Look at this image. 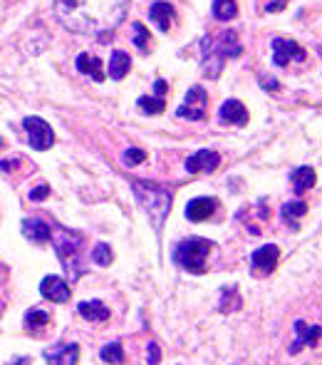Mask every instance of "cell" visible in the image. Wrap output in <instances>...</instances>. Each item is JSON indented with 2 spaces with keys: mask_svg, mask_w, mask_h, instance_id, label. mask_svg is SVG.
<instances>
[{
  "mask_svg": "<svg viewBox=\"0 0 322 365\" xmlns=\"http://www.w3.org/2000/svg\"><path fill=\"white\" fill-rule=\"evenodd\" d=\"M77 311H79V316L87 320H107L109 318V309L99 301H82L77 306Z\"/></svg>",
  "mask_w": 322,
  "mask_h": 365,
  "instance_id": "44dd1931",
  "label": "cell"
},
{
  "mask_svg": "<svg viewBox=\"0 0 322 365\" xmlns=\"http://www.w3.org/2000/svg\"><path fill=\"white\" fill-rule=\"evenodd\" d=\"M149 17L159 25L161 33H166V30L171 28V20H174V6H171V3H164V0H159V3H154V6L149 8Z\"/></svg>",
  "mask_w": 322,
  "mask_h": 365,
  "instance_id": "e0dca14e",
  "label": "cell"
},
{
  "mask_svg": "<svg viewBox=\"0 0 322 365\" xmlns=\"http://www.w3.org/2000/svg\"><path fill=\"white\" fill-rule=\"evenodd\" d=\"M295 341L293 345H290V353H300V350L305 348V345H315L317 341L322 338V328H317V325H310L305 323V320H298L295 323Z\"/></svg>",
  "mask_w": 322,
  "mask_h": 365,
  "instance_id": "7c38bea8",
  "label": "cell"
},
{
  "mask_svg": "<svg viewBox=\"0 0 322 365\" xmlns=\"http://www.w3.org/2000/svg\"><path fill=\"white\" fill-rule=\"evenodd\" d=\"M206 90L204 87H191V90L186 92V100H184V104H181L179 109H176V117H181V120H191V122H198L206 117Z\"/></svg>",
  "mask_w": 322,
  "mask_h": 365,
  "instance_id": "52a82bcc",
  "label": "cell"
},
{
  "mask_svg": "<svg viewBox=\"0 0 322 365\" xmlns=\"http://www.w3.org/2000/svg\"><path fill=\"white\" fill-rule=\"evenodd\" d=\"M129 0H55L57 20L70 33L102 38L117 28L127 15Z\"/></svg>",
  "mask_w": 322,
  "mask_h": 365,
  "instance_id": "6da1fadb",
  "label": "cell"
},
{
  "mask_svg": "<svg viewBox=\"0 0 322 365\" xmlns=\"http://www.w3.org/2000/svg\"><path fill=\"white\" fill-rule=\"evenodd\" d=\"M79 345L77 343H65V345H52L45 350L47 365H77Z\"/></svg>",
  "mask_w": 322,
  "mask_h": 365,
  "instance_id": "4fadbf2b",
  "label": "cell"
},
{
  "mask_svg": "<svg viewBox=\"0 0 322 365\" xmlns=\"http://www.w3.org/2000/svg\"><path fill=\"white\" fill-rule=\"evenodd\" d=\"M290 60L303 63V60H305V50H303L298 42L288 40V38H275V40H273V65H275V68H285Z\"/></svg>",
  "mask_w": 322,
  "mask_h": 365,
  "instance_id": "ba28073f",
  "label": "cell"
},
{
  "mask_svg": "<svg viewBox=\"0 0 322 365\" xmlns=\"http://www.w3.org/2000/svg\"><path fill=\"white\" fill-rule=\"evenodd\" d=\"M241 309V296L233 286H226L223 291H220V311L223 313H231V311H238Z\"/></svg>",
  "mask_w": 322,
  "mask_h": 365,
  "instance_id": "cb8c5ba5",
  "label": "cell"
},
{
  "mask_svg": "<svg viewBox=\"0 0 322 365\" xmlns=\"http://www.w3.org/2000/svg\"><path fill=\"white\" fill-rule=\"evenodd\" d=\"M92 258H95L97 266H109V263L114 261V254L112 249H109V244H97L95 249H92Z\"/></svg>",
  "mask_w": 322,
  "mask_h": 365,
  "instance_id": "4316f807",
  "label": "cell"
},
{
  "mask_svg": "<svg viewBox=\"0 0 322 365\" xmlns=\"http://www.w3.org/2000/svg\"><path fill=\"white\" fill-rule=\"evenodd\" d=\"M77 70L82 75H90L95 82H102L104 80V70H102V60L99 57H92L87 55V52H82V55L77 57Z\"/></svg>",
  "mask_w": 322,
  "mask_h": 365,
  "instance_id": "ac0fdd59",
  "label": "cell"
},
{
  "mask_svg": "<svg viewBox=\"0 0 322 365\" xmlns=\"http://www.w3.org/2000/svg\"><path fill=\"white\" fill-rule=\"evenodd\" d=\"M307 214V204L305 201H288V204L283 206V211H280V219H283L285 224H288L290 228H295L298 231L300 228V219Z\"/></svg>",
  "mask_w": 322,
  "mask_h": 365,
  "instance_id": "d6986e66",
  "label": "cell"
},
{
  "mask_svg": "<svg viewBox=\"0 0 322 365\" xmlns=\"http://www.w3.org/2000/svg\"><path fill=\"white\" fill-rule=\"evenodd\" d=\"M122 160H124L127 166H134V164H142V162L147 160V155H144L142 149H127Z\"/></svg>",
  "mask_w": 322,
  "mask_h": 365,
  "instance_id": "f546056e",
  "label": "cell"
},
{
  "mask_svg": "<svg viewBox=\"0 0 322 365\" xmlns=\"http://www.w3.org/2000/svg\"><path fill=\"white\" fill-rule=\"evenodd\" d=\"M283 8H285V0H271L266 10L268 13H277V10H283Z\"/></svg>",
  "mask_w": 322,
  "mask_h": 365,
  "instance_id": "836d02e7",
  "label": "cell"
},
{
  "mask_svg": "<svg viewBox=\"0 0 322 365\" xmlns=\"http://www.w3.org/2000/svg\"><path fill=\"white\" fill-rule=\"evenodd\" d=\"M154 92H156V95H166V80L154 82Z\"/></svg>",
  "mask_w": 322,
  "mask_h": 365,
  "instance_id": "d590c367",
  "label": "cell"
},
{
  "mask_svg": "<svg viewBox=\"0 0 322 365\" xmlns=\"http://www.w3.org/2000/svg\"><path fill=\"white\" fill-rule=\"evenodd\" d=\"M159 360H161V350H159V345H156V343H149L147 363H149V365H159Z\"/></svg>",
  "mask_w": 322,
  "mask_h": 365,
  "instance_id": "4dcf8cb0",
  "label": "cell"
},
{
  "mask_svg": "<svg viewBox=\"0 0 322 365\" xmlns=\"http://www.w3.org/2000/svg\"><path fill=\"white\" fill-rule=\"evenodd\" d=\"M216 206H218V201L211 199V196H198V199H191L186 204V219L188 222H206V219L214 217Z\"/></svg>",
  "mask_w": 322,
  "mask_h": 365,
  "instance_id": "9a60e30c",
  "label": "cell"
},
{
  "mask_svg": "<svg viewBox=\"0 0 322 365\" xmlns=\"http://www.w3.org/2000/svg\"><path fill=\"white\" fill-rule=\"evenodd\" d=\"M82 236L70 231V228H57L55 234V251L60 256V261L65 263V271H67L70 279H79L85 274L82 268Z\"/></svg>",
  "mask_w": 322,
  "mask_h": 365,
  "instance_id": "5b68a950",
  "label": "cell"
},
{
  "mask_svg": "<svg viewBox=\"0 0 322 365\" xmlns=\"http://www.w3.org/2000/svg\"><path fill=\"white\" fill-rule=\"evenodd\" d=\"M250 114L245 109L243 102H238V100H226L223 107H220V122H226V125H233V127H243L248 125Z\"/></svg>",
  "mask_w": 322,
  "mask_h": 365,
  "instance_id": "5bb4252c",
  "label": "cell"
},
{
  "mask_svg": "<svg viewBox=\"0 0 322 365\" xmlns=\"http://www.w3.org/2000/svg\"><path fill=\"white\" fill-rule=\"evenodd\" d=\"M40 293L52 303H65L72 296L67 281H63L60 276H45V279L40 281Z\"/></svg>",
  "mask_w": 322,
  "mask_h": 365,
  "instance_id": "30bf717a",
  "label": "cell"
},
{
  "mask_svg": "<svg viewBox=\"0 0 322 365\" xmlns=\"http://www.w3.org/2000/svg\"><path fill=\"white\" fill-rule=\"evenodd\" d=\"M3 144H6V142H3V139H0V149H3Z\"/></svg>",
  "mask_w": 322,
  "mask_h": 365,
  "instance_id": "74e56055",
  "label": "cell"
},
{
  "mask_svg": "<svg viewBox=\"0 0 322 365\" xmlns=\"http://www.w3.org/2000/svg\"><path fill=\"white\" fill-rule=\"evenodd\" d=\"M23 234L25 239L35 241V244H42V241H50L52 239V231L42 219H25L23 222Z\"/></svg>",
  "mask_w": 322,
  "mask_h": 365,
  "instance_id": "2e32d148",
  "label": "cell"
},
{
  "mask_svg": "<svg viewBox=\"0 0 322 365\" xmlns=\"http://www.w3.org/2000/svg\"><path fill=\"white\" fill-rule=\"evenodd\" d=\"M131 192H134L136 201L142 204V209L149 214L154 228L161 231V226H164L166 217H169V209H171L169 192H166L164 187H159V184H149V182H134L131 184Z\"/></svg>",
  "mask_w": 322,
  "mask_h": 365,
  "instance_id": "7a4b0ae2",
  "label": "cell"
},
{
  "mask_svg": "<svg viewBox=\"0 0 322 365\" xmlns=\"http://www.w3.org/2000/svg\"><path fill=\"white\" fill-rule=\"evenodd\" d=\"M99 358L104 360V363H124V350H122V343H109V345H104L102 353H99Z\"/></svg>",
  "mask_w": 322,
  "mask_h": 365,
  "instance_id": "484cf974",
  "label": "cell"
},
{
  "mask_svg": "<svg viewBox=\"0 0 322 365\" xmlns=\"http://www.w3.org/2000/svg\"><path fill=\"white\" fill-rule=\"evenodd\" d=\"M129 68H131L129 55L122 52V50H114L112 60H109V77H112V80H124L127 72H129Z\"/></svg>",
  "mask_w": 322,
  "mask_h": 365,
  "instance_id": "ffe728a7",
  "label": "cell"
},
{
  "mask_svg": "<svg viewBox=\"0 0 322 365\" xmlns=\"http://www.w3.org/2000/svg\"><path fill=\"white\" fill-rule=\"evenodd\" d=\"M17 164H20V162H17V160H6V162H0V171H13Z\"/></svg>",
  "mask_w": 322,
  "mask_h": 365,
  "instance_id": "e575fe53",
  "label": "cell"
},
{
  "mask_svg": "<svg viewBox=\"0 0 322 365\" xmlns=\"http://www.w3.org/2000/svg\"><path fill=\"white\" fill-rule=\"evenodd\" d=\"M241 42H238L236 33H223L220 38H206L204 40V72L209 77H218L223 63L228 57H238L241 55Z\"/></svg>",
  "mask_w": 322,
  "mask_h": 365,
  "instance_id": "3957f363",
  "label": "cell"
},
{
  "mask_svg": "<svg viewBox=\"0 0 322 365\" xmlns=\"http://www.w3.org/2000/svg\"><path fill=\"white\" fill-rule=\"evenodd\" d=\"M134 45L142 52H149V30L142 23H134Z\"/></svg>",
  "mask_w": 322,
  "mask_h": 365,
  "instance_id": "f1b7e54d",
  "label": "cell"
},
{
  "mask_svg": "<svg viewBox=\"0 0 322 365\" xmlns=\"http://www.w3.org/2000/svg\"><path fill=\"white\" fill-rule=\"evenodd\" d=\"M30 360L28 358H17V360H13V363H8V365H28Z\"/></svg>",
  "mask_w": 322,
  "mask_h": 365,
  "instance_id": "8d00e7d4",
  "label": "cell"
},
{
  "mask_svg": "<svg viewBox=\"0 0 322 365\" xmlns=\"http://www.w3.org/2000/svg\"><path fill=\"white\" fill-rule=\"evenodd\" d=\"M238 15L236 0H214V17L226 23V20H233Z\"/></svg>",
  "mask_w": 322,
  "mask_h": 365,
  "instance_id": "603a6c76",
  "label": "cell"
},
{
  "mask_svg": "<svg viewBox=\"0 0 322 365\" xmlns=\"http://www.w3.org/2000/svg\"><path fill=\"white\" fill-rule=\"evenodd\" d=\"M218 164H220L218 152H214V149H198L196 155H191L186 160V171H191V174H209Z\"/></svg>",
  "mask_w": 322,
  "mask_h": 365,
  "instance_id": "8fae6325",
  "label": "cell"
},
{
  "mask_svg": "<svg viewBox=\"0 0 322 365\" xmlns=\"http://www.w3.org/2000/svg\"><path fill=\"white\" fill-rule=\"evenodd\" d=\"M47 194H50V189H47V184H40L38 189H33V192H30V199H33V201H40V199H45Z\"/></svg>",
  "mask_w": 322,
  "mask_h": 365,
  "instance_id": "1f68e13d",
  "label": "cell"
},
{
  "mask_svg": "<svg viewBox=\"0 0 322 365\" xmlns=\"http://www.w3.org/2000/svg\"><path fill=\"white\" fill-rule=\"evenodd\" d=\"M47 323H50V316L40 309L28 311V316H25V325H28V331H33V333L40 331V328H45Z\"/></svg>",
  "mask_w": 322,
  "mask_h": 365,
  "instance_id": "d4e9b609",
  "label": "cell"
},
{
  "mask_svg": "<svg viewBox=\"0 0 322 365\" xmlns=\"http://www.w3.org/2000/svg\"><path fill=\"white\" fill-rule=\"evenodd\" d=\"M290 179H293L295 192H298V194H305L307 189L315 184V169H312V166H298Z\"/></svg>",
  "mask_w": 322,
  "mask_h": 365,
  "instance_id": "7402d4cb",
  "label": "cell"
},
{
  "mask_svg": "<svg viewBox=\"0 0 322 365\" xmlns=\"http://www.w3.org/2000/svg\"><path fill=\"white\" fill-rule=\"evenodd\" d=\"M23 127L28 132V139H30V147L38 149V152H45L55 144V134L52 130L47 127L45 120H40V117H25L23 120Z\"/></svg>",
  "mask_w": 322,
  "mask_h": 365,
  "instance_id": "8992f818",
  "label": "cell"
},
{
  "mask_svg": "<svg viewBox=\"0 0 322 365\" xmlns=\"http://www.w3.org/2000/svg\"><path fill=\"white\" fill-rule=\"evenodd\" d=\"M139 107H142L144 114H161L166 102L161 98H139Z\"/></svg>",
  "mask_w": 322,
  "mask_h": 365,
  "instance_id": "83f0119b",
  "label": "cell"
},
{
  "mask_svg": "<svg viewBox=\"0 0 322 365\" xmlns=\"http://www.w3.org/2000/svg\"><path fill=\"white\" fill-rule=\"evenodd\" d=\"M277 256H280V249L275 244H266L255 249L253 256H250V271L255 276H268L273 274V268L277 263Z\"/></svg>",
  "mask_w": 322,
  "mask_h": 365,
  "instance_id": "9c48e42d",
  "label": "cell"
},
{
  "mask_svg": "<svg viewBox=\"0 0 322 365\" xmlns=\"http://www.w3.org/2000/svg\"><path fill=\"white\" fill-rule=\"evenodd\" d=\"M260 85L266 87L268 92H273V90H277V87H280V82H277V80H271V77H266V75H263V77H260Z\"/></svg>",
  "mask_w": 322,
  "mask_h": 365,
  "instance_id": "d6a6232c",
  "label": "cell"
},
{
  "mask_svg": "<svg viewBox=\"0 0 322 365\" xmlns=\"http://www.w3.org/2000/svg\"><path fill=\"white\" fill-rule=\"evenodd\" d=\"M211 244L209 239H201V236H191V239H184L176 244L174 249V261L176 266H181L188 274H204L206 271V258H209Z\"/></svg>",
  "mask_w": 322,
  "mask_h": 365,
  "instance_id": "277c9868",
  "label": "cell"
}]
</instances>
